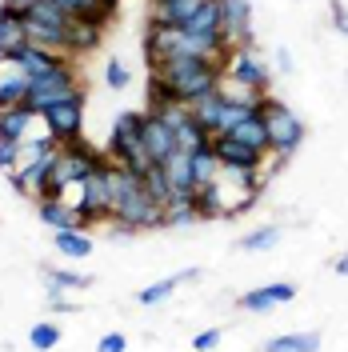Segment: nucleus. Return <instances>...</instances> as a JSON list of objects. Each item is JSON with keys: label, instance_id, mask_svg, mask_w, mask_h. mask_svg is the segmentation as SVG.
Listing matches in <instances>:
<instances>
[{"label": "nucleus", "instance_id": "f257e3e1", "mask_svg": "<svg viewBox=\"0 0 348 352\" xmlns=\"http://www.w3.org/2000/svg\"><path fill=\"white\" fill-rule=\"evenodd\" d=\"M153 76H160L176 104H188L213 96L224 80V60H204V56H168L164 65L153 68Z\"/></svg>", "mask_w": 348, "mask_h": 352}, {"label": "nucleus", "instance_id": "f03ea898", "mask_svg": "<svg viewBox=\"0 0 348 352\" xmlns=\"http://www.w3.org/2000/svg\"><path fill=\"white\" fill-rule=\"evenodd\" d=\"M112 164H124L132 173H149L153 160L144 153V112H120L112 120V136H109V148H105Z\"/></svg>", "mask_w": 348, "mask_h": 352}, {"label": "nucleus", "instance_id": "7ed1b4c3", "mask_svg": "<svg viewBox=\"0 0 348 352\" xmlns=\"http://www.w3.org/2000/svg\"><path fill=\"white\" fill-rule=\"evenodd\" d=\"M105 160V153H96V148H88V144H61L56 148V160H52V176H48V188H44V197L61 200L65 197L68 184H85V176L96 168ZM41 197V200H44Z\"/></svg>", "mask_w": 348, "mask_h": 352}, {"label": "nucleus", "instance_id": "20e7f679", "mask_svg": "<svg viewBox=\"0 0 348 352\" xmlns=\"http://www.w3.org/2000/svg\"><path fill=\"white\" fill-rule=\"evenodd\" d=\"M76 92H80V85H76V68L61 65V68H52V72H44V76H28V100H24V104L36 112V116H44L48 109L72 100Z\"/></svg>", "mask_w": 348, "mask_h": 352}, {"label": "nucleus", "instance_id": "39448f33", "mask_svg": "<svg viewBox=\"0 0 348 352\" xmlns=\"http://www.w3.org/2000/svg\"><path fill=\"white\" fill-rule=\"evenodd\" d=\"M257 112L268 120V140H272V153L288 160V156L296 153V144L305 140V120H301L292 109H284L281 100H272V96H264Z\"/></svg>", "mask_w": 348, "mask_h": 352}, {"label": "nucleus", "instance_id": "423d86ee", "mask_svg": "<svg viewBox=\"0 0 348 352\" xmlns=\"http://www.w3.org/2000/svg\"><path fill=\"white\" fill-rule=\"evenodd\" d=\"M112 160L105 156L80 184V217L88 224H112Z\"/></svg>", "mask_w": 348, "mask_h": 352}, {"label": "nucleus", "instance_id": "0eeeda50", "mask_svg": "<svg viewBox=\"0 0 348 352\" xmlns=\"http://www.w3.org/2000/svg\"><path fill=\"white\" fill-rule=\"evenodd\" d=\"M85 88L72 96V100H65V104H56V109H48L41 116V124L48 132H52V140L56 144H76L80 140V132H85Z\"/></svg>", "mask_w": 348, "mask_h": 352}, {"label": "nucleus", "instance_id": "6e6552de", "mask_svg": "<svg viewBox=\"0 0 348 352\" xmlns=\"http://www.w3.org/2000/svg\"><path fill=\"white\" fill-rule=\"evenodd\" d=\"M224 76L237 80V85L257 88V92H268V85H272V76H268V68H264V60L257 56L252 44H240V48L224 52Z\"/></svg>", "mask_w": 348, "mask_h": 352}, {"label": "nucleus", "instance_id": "1a4fd4ad", "mask_svg": "<svg viewBox=\"0 0 348 352\" xmlns=\"http://www.w3.org/2000/svg\"><path fill=\"white\" fill-rule=\"evenodd\" d=\"M220 16H224L220 32L228 48L252 44V0H220Z\"/></svg>", "mask_w": 348, "mask_h": 352}, {"label": "nucleus", "instance_id": "9d476101", "mask_svg": "<svg viewBox=\"0 0 348 352\" xmlns=\"http://www.w3.org/2000/svg\"><path fill=\"white\" fill-rule=\"evenodd\" d=\"M8 65H17L24 76H44V72H52V68L61 65H72L65 52H52V48H41V44H21V48H12L8 52Z\"/></svg>", "mask_w": 348, "mask_h": 352}, {"label": "nucleus", "instance_id": "9b49d317", "mask_svg": "<svg viewBox=\"0 0 348 352\" xmlns=\"http://www.w3.org/2000/svg\"><path fill=\"white\" fill-rule=\"evenodd\" d=\"M144 153L153 164H164L176 153V132L173 124H164L156 112H144Z\"/></svg>", "mask_w": 348, "mask_h": 352}, {"label": "nucleus", "instance_id": "f8f14e48", "mask_svg": "<svg viewBox=\"0 0 348 352\" xmlns=\"http://www.w3.org/2000/svg\"><path fill=\"white\" fill-rule=\"evenodd\" d=\"M288 300H296V285L276 280V285H264V288L244 292V296H240V308H244V312H272L276 305H288Z\"/></svg>", "mask_w": 348, "mask_h": 352}, {"label": "nucleus", "instance_id": "ddd939ff", "mask_svg": "<svg viewBox=\"0 0 348 352\" xmlns=\"http://www.w3.org/2000/svg\"><path fill=\"white\" fill-rule=\"evenodd\" d=\"M176 48H180V28L149 21V32H144V56H149V68L164 65L168 56H176Z\"/></svg>", "mask_w": 348, "mask_h": 352}, {"label": "nucleus", "instance_id": "4468645a", "mask_svg": "<svg viewBox=\"0 0 348 352\" xmlns=\"http://www.w3.org/2000/svg\"><path fill=\"white\" fill-rule=\"evenodd\" d=\"M36 217H41L52 232H61V228H88V220L80 217V208H72L65 200H52V197L36 200Z\"/></svg>", "mask_w": 348, "mask_h": 352}, {"label": "nucleus", "instance_id": "2eb2a0df", "mask_svg": "<svg viewBox=\"0 0 348 352\" xmlns=\"http://www.w3.org/2000/svg\"><path fill=\"white\" fill-rule=\"evenodd\" d=\"M173 132H176V153H188V156L200 153V148H208V144L217 140L213 132H208L204 124H200V120H196L193 112H184V116H180V120L173 124Z\"/></svg>", "mask_w": 348, "mask_h": 352}, {"label": "nucleus", "instance_id": "dca6fc26", "mask_svg": "<svg viewBox=\"0 0 348 352\" xmlns=\"http://www.w3.org/2000/svg\"><path fill=\"white\" fill-rule=\"evenodd\" d=\"M224 136H232L240 144H248V148H257L261 156L272 153V140H268V120H264L261 112H252V116H244L232 132H224Z\"/></svg>", "mask_w": 348, "mask_h": 352}, {"label": "nucleus", "instance_id": "f3484780", "mask_svg": "<svg viewBox=\"0 0 348 352\" xmlns=\"http://www.w3.org/2000/svg\"><path fill=\"white\" fill-rule=\"evenodd\" d=\"M217 156L224 168H261L264 156L257 148H248V144H240L232 136H217Z\"/></svg>", "mask_w": 348, "mask_h": 352}, {"label": "nucleus", "instance_id": "a211bd4d", "mask_svg": "<svg viewBox=\"0 0 348 352\" xmlns=\"http://www.w3.org/2000/svg\"><path fill=\"white\" fill-rule=\"evenodd\" d=\"M41 116L28 109V104H17V109H0V140H28V129L36 124Z\"/></svg>", "mask_w": 348, "mask_h": 352}, {"label": "nucleus", "instance_id": "6ab92c4d", "mask_svg": "<svg viewBox=\"0 0 348 352\" xmlns=\"http://www.w3.org/2000/svg\"><path fill=\"white\" fill-rule=\"evenodd\" d=\"M200 276V268H184V272H176V276H164V280H156V285H149V288H140V305H164L168 296H173L180 285H188V280H196Z\"/></svg>", "mask_w": 348, "mask_h": 352}, {"label": "nucleus", "instance_id": "aec40b11", "mask_svg": "<svg viewBox=\"0 0 348 352\" xmlns=\"http://www.w3.org/2000/svg\"><path fill=\"white\" fill-rule=\"evenodd\" d=\"M220 24H224V16H220V0H204L193 16H188V24H184L180 32H193V36H213V32H220ZM220 36H224V32H220Z\"/></svg>", "mask_w": 348, "mask_h": 352}, {"label": "nucleus", "instance_id": "412c9836", "mask_svg": "<svg viewBox=\"0 0 348 352\" xmlns=\"http://www.w3.org/2000/svg\"><path fill=\"white\" fill-rule=\"evenodd\" d=\"M28 100V76L17 65H8V72L0 76V109H17Z\"/></svg>", "mask_w": 348, "mask_h": 352}, {"label": "nucleus", "instance_id": "4be33fe9", "mask_svg": "<svg viewBox=\"0 0 348 352\" xmlns=\"http://www.w3.org/2000/svg\"><path fill=\"white\" fill-rule=\"evenodd\" d=\"M24 21L48 24V28H61V32H68V28H72V16H68V12L61 8V4H56V0H36V4L24 12Z\"/></svg>", "mask_w": 348, "mask_h": 352}, {"label": "nucleus", "instance_id": "5701e85b", "mask_svg": "<svg viewBox=\"0 0 348 352\" xmlns=\"http://www.w3.org/2000/svg\"><path fill=\"white\" fill-rule=\"evenodd\" d=\"M21 44H28L24 16L21 12H12V8H0V48L12 52V48H21Z\"/></svg>", "mask_w": 348, "mask_h": 352}, {"label": "nucleus", "instance_id": "b1692460", "mask_svg": "<svg viewBox=\"0 0 348 352\" xmlns=\"http://www.w3.org/2000/svg\"><path fill=\"white\" fill-rule=\"evenodd\" d=\"M52 244L61 248V256H72V261H85V256H92V236H88L85 228H61Z\"/></svg>", "mask_w": 348, "mask_h": 352}, {"label": "nucleus", "instance_id": "393cba45", "mask_svg": "<svg viewBox=\"0 0 348 352\" xmlns=\"http://www.w3.org/2000/svg\"><path fill=\"white\" fill-rule=\"evenodd\" d=\"M220 156H217V140L208 144V148H200V153H193V176L196 184H217L220 180Z\"/></svg>", "mask_w": 348, "mask_h": 352}, {"label": "nucleus", "instance_id": "a878e982", "mask_svg": "<svg viewBox=\"0 0 348 352\" xmlns=\"http://www.w3.org/2000/svg\"><path fill=\"white\" fill-rule=\"evenodd\" d=\"M264 352H320V336L316 332H292V336H272Z\"/></svg>", "mask_w": 348, "mask_h": 352}, {"label": "nucleus", "instance_id": "bb28decb", "mask_svg": "<svg viewBox=\"0 0 348 352\" xmlns=\"http://www.w3.org/2000/svg\"><path fill=\"white\" fill-rule=\"evenodd\" d=\"M100 32L105 28H96V24H88V21H72V28H68V52L72 56L76 52H92L100 44Z\"/></svg>", "mask_w": 348, "mask_h": 352}, {"label": "nucleus", "instance_id": "cd10ccee", "mask_svg": "<svg viewBox=\"0 0 348 352\" xmlns=\"http://www.w3.org/2000/svg\"><path fill=\"white\" fill-rule=\"evenodd\" d=\"M144 192H149L156 204H164V208H168V200H173V184H168L164 164H153V168L144 173Z\"/></svg>", "mask_w": 348, "mask_h": 352}, {"label": "nucleus", "instance_id": "c85d7f7f", "mask_svg": "<svg viewBox=\"0 0 348 352\" xmlns=\"http://www.w3.org/2000/svg\"><path fill=\"white\" fill-rule=\"evenodd\" d=\"M28 344L36 352H52L61 344V324H52V320H41V324H32L28 329Z\"/></svg>", "mask_w": 348, "mask_h": 352}, {"label": "nucleus", "instance_id": "c756f323", "mask_svg": "<svg viewBox=\"0 0 348 352\" xmlns=\"http://www.w3.org/2000/svg\"><path fill=\"white\" fill-rule=\"evenodd\" d=\"M200 212H196L193 200H168V208H164V228H184V224H196Z\"/></svg>", "mask_w": 348, "mask_h": 352}, {"label": "nucleus", "instance_id": "7c9ffc66", "mask_svg": "<svg viewBox=\"0 0 348 352\" xmlns=\"http://www.w3.org/2000/svg\"><path fill=\"white\" fill-rule=\"evenodd\" d=\"M276 241H281V228H276V224H264V228H252V232L240 241V248H244V252H268V248H276Z\"/></svg>", "mask_w": 348, "mask_h": 352}, {"label": "nucleus", "instance_id": "2f4dec72", "mask_svg": "<svg viewBox=\"0 0 348 352\" xmlns=\"http://www.w3.org/2000/svg\"><path fill=\"white\" fill-rule=\"evenodd\" d=\"M44 285L48 288H88L92 276H80V272H68V268H44Z\"/></svg>", "mask_w": 348, "mask_h": 352}, {"label": "nucleus", "instance_id": "473e14b6", "mask_svg": "<svg viewBox=\"0 0 348 352\" xmlns=\"http://www.w3.org/2000/svg\"><path fill=\"white\" fill-rule=\"evenodd\" d=\"M129 68L120 65V60H109V65H105V85L112 88V92H124V88H129Z\"/></svg>", "mask_w": 348, "mask_h": 352}, {"label": "nucleus", "instance_id": "72a5a7b5", "mask_svg": "<svg viewBox=\"0 0 348 352\" xmlns=\"http://www.w3.org/2000/svg\"><path fill=\"white\" fill-rule=\"evenodd\" d=\"M17 160H21V144L17 140H0V168H17Z\"/></svg>", "mask_w": 348, "mask_h": 352}, {"label": "nucleus", "instance_id": "f704fd0d", "mask_svg": "<svg viewBox=\"0 0 348 352\" xmlns=\"http://www.w3.org/2000/svg\"><path fill=\"white\" fill-rule=\"evenodd\" d=\"M129 349V336L124 332H109V336H100V344H96V352H124Z\"/></svg>", "mask_w": 348, "mask_h": 352}, {"label": "nucleus", "instance_id": "c9c22d12", "mask_svg": "<svg viewBox=\"0 0 348 352\" xmlns=\"http://www.w3.org/2000/svg\"><path fill=\"white\" fill-rule=\"evenodd\" d=\"M217 344H220V329H204V332H200V336L193 340V349H196V352H213Z\"/></svg>", "mask_w": 348, "mask_h": 352}, {"label": "nucleus", "instance_id": "e433bc0d", "mask_svg": "<svg viewBox=\"0 0 348 352\" xmlns=\"http://www.w3.org/2000/svg\"><path fill=\"white\" fill-rule=\"evenodd\" d=\"M48 308H52V312H72L76 305H68V300H65V292H61V288H48Z\"/></svg>", "mask_w": 348, "mask_h": 352}, {"label": "nucleus", "instance_id": "4c0bfd02", "mask_svg": "<svg viewBox=\"0 0 348 352\" xmlns=\"http://www.w3.org/2000/svg\"><path fill=\"white\" fill-rule=\"evenodd\" d=\"M332 21H336V28L348 36V12H345V4H340V0H332Z\"/></svg>", "mask_w": 348, "mask_h": 352}, {"label": "nucleus", "instance_id": "58836bf2", "mask_svg": "<svg viewBox=\"0 0 348 352\" xmlns=\"http://www.w3.org/2000/svg\"><path fill=\"white\" fill-rule=\"evenodd\" d=\"M32 4H36V0H0V8H12V12H28V8H32Z\"/></svg>", "mask_w": 348, "mask_h": 352}, {"label": "nucleus", "instance_id": "ea45409f", "mask_svg": "<svg viewBox=\"0 0 348 352\" xmlns=\"http://www.w3.org/2000/svg\"><path fill=\"white\" fill-rule=\"evenodd\" d=\"M276 60H281L284 72H292V56H288V48H281V52H276Z\"/></svg>", "mask_w": 348, "mask_h": 352}, {"label": "nucleus", "instance_id": "a19ab883", "mask_svg": "<svg viewBox=\"0 0 348 352\" xmlns=\"http://www.w3.org/2000/svg\"><path fill=\"white\" fill-rule=\"evenodd\" d=\"M336 272H340V276H348V252L340 256V261H336Z\"/></svg>", "mask_w": 348, "mask_h": 352}, {"label": "nucleus", "instance_id": "79ce46f5", "mask_svg": "<svg viewBox=\"0 0 348 352\" xmlns=\"http://www.w3.org/2000/svg\"><path fill=\"white\" fill-rule=\"evenodd\" d=\"M0 65H8V52H4V48H0Z\"/></svg>", "mask_w": 348, "mask_h": 352}]
</instances>
